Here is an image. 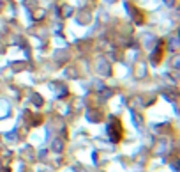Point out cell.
Masks as SVG:
<instances>
[{
    "label": "cell",
    "instance_id": "obj_1",
    "mask_svg": "<svg viewBox=\"0 0 180 172\" xmlns=\"http://www.w3.org/2000/svg\"><path fill=\"white\" fill-rule=\"evenodd\" d=\"M108 133H109V139L113 140V142H120V140H122L124 128H122V122H120L117 117H111V122H109V128H108Z\"/></svg>",
    "mask_w": 180,
    "mask_h": 172
},
{
    "label": "cell",
    "instance_id": "obj_2",
    "mask_svg": "<svg viewBox=\"0 0 180 172\" xmlns=\"http://www.w3.org/2000/svg\"><path fill=\"white\" fill-rule=\"evenodd\" d=\"M163 52H164V43L161 41V43H159V48H157V55L152 57L154 64H159V62H161V59H163Z\"/></svg>",
    "mask_w": 180,
    "mask_h": 172
}]
</instances>
